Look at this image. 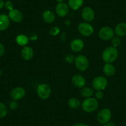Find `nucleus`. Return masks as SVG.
<instances>
[{
	"mask_svg": "<svg viewBox=\"0 0 126 126\" xmlns=\"http://www.w3.org/2000/svg\"><path fill=\"white\" fill-rule=\"evenodd\" d=\"M119 55V51L117 48L108 47L105 48L102 52L101 57L106 63H112L117 59Z\"/></svg>",
	"mask_w": 126,
	"mask_h": 126,
	"instance_id": "nucleus-1",
	"label": "nucleus"
},
{
	"mask_svg": "<svg viewBox=\"0 0 126 126\" xmlns=\"http://www.w3.org/2000/svg\"><path fill=\"white\" fill-rule=\"evenodd\" d=\"M98 107V101L95 98L90 97L85 98L82 103V110L86 112H92Z\"/></svg>",
	"mask_w": 126,
	"mask_h": 126,
	"instance_id": "nucleus-2",
	"label": "nucleus"
},
{
	"mask_svg": "<svg viewBox=\"0 0 126 126\" xmlns=\"http://www.w3.org/2000/svg\"><path fill=\"white\" fill-rule=\"evenodd\" d=\"M37 93L38 97L42 100H47L51 94V88L47 83H41L37 87Z\"/></svg>",
	"mask_w": 126,
	"mask_h": 126,
	"instance_id": "nucleus-3",
	"label": "nucleus"
},
{
	"mask_svg": "<svg viewBox=\"0 0 126 126\" xmlns=\"http://www.w3.org/2000/svg\"><path fill=\"white\" fill-rule=\"evenodd\" d=\"M75 66L80 71H85L88 68L89 61L88 58L83 54H79L75 58Z\"/></svg>",
	"mask_w": 126,
	"mask_h": 126,
	"instance_id": "nucleus-4",
	"label": "nucleus"
},
{
	"mask_svg": "<svg viewBox=\"0 0 126 126\" xmlns=\"http://www.w3.org/2000/svg\"><path fill=\"white\" fill-rule=\"evenodd\" d=\"M108 85V80L103 76H97L92 81V87L96 91H103Z\"/></svg>",
	"mask_w": 126,
	"mask_h": 126,
	"instance_id": "nucleus-5",
	"label": "nucleus"
},
{
	"mask_svg": "<svg viewBox=\"0 0 126 126\" xmlns=\"http://www.w3.org/2000/svg\"><path fill=\"white\" fill-rule=\"evenodd\" d=\"M78 31L81 35L83 37H90L94 32V28L93 25L88 22H81L78 25Z\"/></svg>",
	"mask_w": 126,
	"mask_h": 126,
	"instance_id": "nucleus-6",
	"label": "nucleus"
},
{
	"mask_svg": "<svg viewBox=\"0 0 126 126\" xmlns=\"http://www.w3.org/2000/svg\"><path fill=\"white\" fill-rule=\"evenodd\" d=\"M112 116L111 111L108 108H104L100 110L97 114L96 119L100 124L104 125L110 122Z\"/></svg>",
	"mask_w": 126,
	"mask_h": 126,
	"instance_id": "nucleus-7",
	"label": "nucleus"
},
{
	"mask_svg": "<svg viewBox=\"0 0 126 126\" xmlns=\"http://www.w3.org/2000/svg\"><path fill=\"white\" fill-rule=\"evenodd\" d=\"M114 32L113 29L109 26L101 27L98 32V36L102 40H110L114 37Z\"/></svg>",
	"mask_w": 126,
	"mask_h": 126,
	"instance_id": "nucleus-8",
	"label": "nucleus"
},
{
	"mask_svg": "<svg viewBox=\"0 0 126 126\" xmlns=\"http://www.w3.org/2000/svg\"><path fill=\"white\" fill-rule=\"evenodd\" d=\"M81 16L86 22L89 23L94 20L95 14H94V12L93 9L90 7H85L82 11Z\"/></svg>",
	"mask_w": 126,
	"mask_h": 126,
	"instance_id": "nucleus-9",
	"label": "nucleus"
},
{
	"mask_svg": "<svg viewBox=\"0 0 126 126\" xmlns=\"http://www.w3.org/2000/svg\"><path fill=\"white\" fill-rule=\"evenodd\" d=\"M55 11L57 15L61 17H66L69 11V7L66 3H59L56 5Z\"/></svg>",
	"mask_w": 126,
	"mask_h": 126,
	"instance_id": "nucleus-10",
	"label": "nucleus"
},
{
	"mask_svg": "<svg viewBox=\"0 0 126 126\" xmlns=\"http://www.w3.org/2000/svg\"><path fill=\"white\" fill-rule=\"evenodd\" d=\"M10 95L13 100L18 101L22 99L25 96V90L23 87H17L12 90Z\"/></svg>",
	"mask_w": 126,
	"mask_h": 126,
	"instance_id": "nucleus-11",
	"label": "nucleus"
},
{
	"mask_svg": "<svg viewBox=\"0 0 126 126\" xmlns=\"http://www.w3.org/2000/svg\"><path fill=\"white\" fill-rule=\"evenodd\" d=\"M8 17L11 20L16 23H20L24 20V16L22 13L16 9H13V10L9 11Z\"/></svg>",
	"mask_w": 126,
	"mask_h": 126,
	"instance_id": "nucleus-12",
	"label": "nucleus"
},
{
	"mask_svg": "<svg viewBox=\"0 0 126 126\" xmlns=\"http://www.w3.org/2000/svg\"><path fill=\"white\" fill-rule=\"evenodd\" d=\"M71 82L74 87L79 88H82L84 87L86 84V80L85 77L79 74L74 75L72 77Z\"/></svg>",
	"mask_w": 126,
	"mask_h": 126,
	"instance_id": "nucleus-13",
	"label": "nucleus"
},
{
	"mask_svg": "<svg viewBox=\"0 0 126 126\" xmlns=\"http://www.w3.org/2000/svg\"><path fill=\"white\" fill-rule=\"evenodd\" d=\"M84 46L85 44L83 41L81 39H78V38L73 40L70 44L71 50L76 53L80 52L81 51L83 50V49L84 48Z\"/></svg>",
	"mask_w": 126,
	"mask_h": 126,
	"instance_id": "nucleus-14",
	"label": "nucleus"
},
{
	"mask_svg": "<svg viewBox=\"0 0 126 126\" xmlns=\"http://www.w3.org/2000/svg\"><path fill=\"white\" fill-rule=\"evenodd\" d=\"M34 55L33 48L29 46H25L21 50L22 58L25 61H30L33 58Z\"/></svg>",
	"mask_w": 126,
	"mask_h": 126,
	"instance_id": "nucleus-15",
	"label": "nucleus"
},
{
	"mask_svg": "<svg viewBox=\"0 0 126 126\" xmlns=\"http://www.w3.org/2000/svg\"><path fill=\"white\" fill-rule=\"evenodd\" d=\"M114 33L119 37H124L126 35V23H119L114 28Z\"/></svg>",
	"mask_w": 126,
	"mask_h": 126,
	"instance_id": "nucleus-16",
	"label": "nucleus"
},
{
	"mask_svg": "<svg viewBox=\"0 0 126 126\" xmlns=\"http://www.w3.org/2000/svg\"><path fill=\"white\" fill-rule=\"evenodd\" d=\"M10 19L6 14H0V31L6 30L9 26Z\"/></svg>",
	"mask_w": 126,
	"mask_h": 126,
	"instance_id": "nucleus-17",
	"label": "nucleus"
},
{
	"mask_svg": "<svg viewBox=\"0 0 126 126\" xmlns=\"http://www.w3.org/2000/svg\"><path fill=\"white\" fill-rule=\"evenodd\" d=\"M104 74L108 77H111L114 76L116 72V68L115 66H114L111 63H106L103 66V68Z\"/></svg>",
	"mask_w": 126,
	"mask_h": 126,
	"instance_id": "nucleus-18",
	"label": "nucleus"
},
{
	"mask_svg": "<svg viewBox=\"0 0 126 126\" xmlns=\"http://www.w3.org/2000/svg\"><path fill=\"white\" fill-rule=\"evenodd\" d=\"M42 18L46 23L51 24L56 19L55 14L53 12L49 10H46L42 14Z\"/></svg>",
	"mask_w": 126,
	"mask_h": 126,
	"instance_id": "nucleus-19",
	"label": "nucleus"
},
{
	"mask_svg": "<svg viewBox=\"0 0 126 126\" xmlns=\"http://www.w3.org/2000/svg\"><path fill=\"white\" fill-rule=\"evenodd\" d=\"M84 0H69L68 6L70 8L76 11L82 6Z\"/></svg>",
	"mask_w": 126,
	"mask_h": 126,
	"instance_id": "nucleus-20",
	"label": "nucleus"
},
{
	"mask_svg": "<svg viewBox=\"0 0 126 126\" xmlns=\"http://www.w3.org/2000/svg\"><path fill=\"white\" fill-rule=\"evenodd\" d=\"M29 37L25 35H19L16 38V42L17 44L21 47H25L29 43Z\"/></svg>",
	"mask_w": 126,
	"mask_h": 126,
	"instance_id": "nucleus-21",
	"label": "nucleus"
},
{
	"mask_svg": "<svg viewBox=\"0 0 126 126\" xmlns=\"http://www.w3.org/2000/svg\"><path fill=\"white\" fill-rule=\"evenodd\" d=\"M94 91L92 88L90 87H84L82 88H81L80 94L83 97L86 98H90L92 97L93 96Z\"/></svg>",
	"mask_w": 126,
	"mask_h": 126,
	"instance_id": "nucleus-22",
	"label": "nucleus"
},
{
	"mask_svg": "<svg viewBox=\"0 0 126 126\" xmlns=\"http://www.w3.org/2000/svg\"><path fill=\"white\" fill-rule=\"evenodd\" d=\"M68 105L71 109H77L80 106V101L76 98H71L68 100Z\"/></svg>",
	"mask_w": 126,
	"mask_h": 126,
	"instance_id": "nucleus-23",
	"label": "nucleus"
},
{
	"mask_svg": "<svg viewBox=\"0 0 126 126\" xmlns=\"http://www.w3.org/2000/svg\"><path fill=\"white\" fill-rule=\"evenodd\" d=\"M8 114V108L4 104L0 103V118H3Z\"/></svg>",
	"mask_w": 126,
	"mask_h": 126,
	"instance_id": "nucleus-24",
	"label": "nucleus"
},
{
	"mask_svg": "<svg viewBox=\"0 0 126 126\" xmlns=\"http://www.w3.org/2000/svg\"><path fill=\"white\" fill-rule=\"evenodd\" d=\"M111 41L112 47H114V48H117V47H119L121 44V40L120 39L119 37H114L111 40Z\"/></svg>",
	"mask_w": 126,
	"mask_h": 126,
	"instance_id": "nucleus-25",
	"label": "nucleus"
},
{
	"mask_svg": "<svg viewBox=\"0 0 126 126\" xmlns=\"http://www.w3.org/2000/svg\"><path fill=\"white\" fill-rule=\"evenodd\" d=\"M49 33L51 36L55 37V36H57L60 33V29L58 27H53L50 29Z\"/></svg>",
	"mask_w": 126,
	"mask_h": 126,
	"instance_id": "nucleus-26",
	"label": "nucleus"
},
{
	"mask_svg": "<svg viewBox=\"0 0 126 126\" xmlns=\"http://www.w3.org/2000/svg\"><path fill=\"white\" fill-rule=\"evenodd\" d=\"M75 58H76V57L74 56V55L73 54L69 53V54H66V56H65V61H66V63H69V64H71V63H72L73 62H74Z\"/></svg>",
	"mask_w": 126,
	"mask_h": 126,
	"instance_id": "nucleus-27",
	"label": "nucleus"
},
{
	"mask_svg": "<svg viewBox=\"0 0 126 126\" xmlns=\"http://www.w3.org/2000/svg\"><path fill=\"white\" fill-rule=\"evenodd\" d=\"M4 7L6 9H8V11H11L14 9V4H13V2L11 1H7L5 3H4Z\"/></svg>",
	"mask_w": 126,
	"mask_h": 126,
	"instance_id": "nucleus-28",
	"label": "nucleus"
},
{
	"mask_svg": "<svg viewBox=\"0 0 126 126\" xmlns=\"http://www.w3.org/2000/svg\"><path fill=\"white\" fill-rule=\"evenodd\" d=\"M18 106H19V104H18L17 101H16V100H13V101H11L9 104V107L11 110H16L18 108Z\"/></svg>",
	"mask_w": 126,
	"mask_h": 126,
	"instance_id": "nucleus-29",
	"label": "nucleus"
},
{
	"mask_svg": "<svg viewBox=\"0 0 126 126\" xmlns=\"http://www.w3.org/2000/svg\"><path fill=\"white\" fill-rule=\"evenodd\" d=\"M104 94L103 93L102 91H96V93H95V98L98 100H101L103 98Z\"/></svg>",
	"mask_w": 126,
	"mask_h": 126,
	"instance_id": "nucleus-30",
	"label": "nucleus"
},
{
	"mask_svg": "<svg viewBox=\"0 0 126 126\" xmlns=\"http://www.w3.org/2000/svg\"><path fill=\"white\" fill-rule=\"evenodd\" d=\"M4 52H5L4 46L1 43H0V57H1L4 54Z\"/></svg>",
	"mask_w": 126,
	"mask_h": 126,
	"instance_id": "nucleus-31",
	"label": "nucleus"
},
{
	"mask_svg": "<svg viewBox=\"0 0 126 126\" xmlns=\"http://www.w3.org/2000/svg\"><path fill=\"white\" fill-rule=\"evenodd\" d=\"M37 38H38V37H37V35L36 34V33H32V35H30V36L29 37V40H37Z\"/></svg>",
	"mask_w": 126,
	"mask_h": 126,
	"instance_id": "nucleus-32",
	"label": "nucleus"
},
{
	"mask_svg": "<svg viewBox=\"0 0 126 126\" xmlns=\"http://www.w3.org/2000/svg\"><path fill=\"white\" fill-rule=\"evenodd\" d=\"M103 126H116L114 122H107V123L105 124H104Z\"/></svg>",
	"mask_w": 126,
	"mask_h": 126,
	"instance_id": "nucleus-33",
	"label": "nucleus"
},
{
	"mask_svg": "<svg viewBox=\"0 0 126 126\" xmlns=\"http://www.w3.org/2000/svg\"><path fill=\"white\" fill-rule=\"evenodd\" d=\"M4 2L3 0H0V9H3L4 7Z\"/></svg>",
	"mask_w": 126,
	"mask_h": 126,
	"instance_id": "nucleus-34",
	"label": "nucleus"
},
{
	"mask_svg": "<svg viewBox=\"0 0 126 126\" xmlns=\"http://www.w3.org/2000/svg\"><path fill=\"white\" fill-rule=\"evenodd\" d=\"M73 126H90L83 123H77V124H76L75 125H74Z\"/></svg>",
	"mask_w": 126,
	"mask_h": 126,
	"instance_id": "nucleus-35",
	"label": "nucleus"
},
{
	"mask_svg": "<svg viewBox=\"0 0 126 126\" xmlns=\"http://www.w3.org/2000/svg\"><path fill=\"white\" fill-rule=\"evenodd\" d=\"M56 1L58 3H63L64 0H56Z\"/></svg>",
	"mask_w": 126,
	"mask_h": 126,
	"instance_id": "nucleus-36",
	"label": "nucleus"
},
{
	"mask_svg": "<svg viewBox=\"0 0 126 126\" xmlns=\"http://www.w3.org/2000/svg\"><path fill=\"white\" fill-rule=\"evenodd\" d=\"M1 75H2V71H1V69H0V76H1Z\"/></svg>",
	"mask_w": 126,
	"mask_h": 126,
	"instance_id": "nucleus-37",
	"label": "nucleus"
},
{
	"mask_svg": "<svg viewBox=\"0 0 126 126\" xmlns=\"http://www.w3.org/2000/svg\"><path fill=\"white\" fill-rule=\"evenodd\" d=\"M62 36H63V34H62V35H61V38H62ZM63 38H64V40H65V39H66V37H63Z\"/></svg>",
	"mask_w": 126,
	"mask_h": 126,
	"instance_id": "nucleus-38",
	"label": "nucleus"
}]
</instances>
